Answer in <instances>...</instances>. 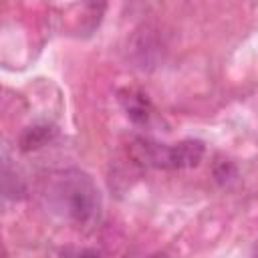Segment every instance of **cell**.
<instances>
[{
	"instance_id": "5",
	"label": "cell",
	"mask_w": 258,
	"mask_h": 258,
	"mask_svg": "<svg viewBox=\"0 0 258 258\" xmlns=\"http://www.w3.org/2000/svg\"><path fill=\"white\" fill-rule=\"evenodd\" d=\"M2 185H4V196H6V198H12V200H20V198H24V194H26V185H24V179H22L18 173H12V171H10V165H8V161H4V171H2Z\"/></svg>"
},
{
	"instance_id": "1",
	"label": "cell",
	"mask_w": 258,
	"mask_h": 258,
	"mask_svg": "<svg viewBox=\"0 0 258 258\" xmlns=\"http://www.w3.org/2000/svg\"><path fill=\"white\" fill-rule=\"evenodd\" d=\"M40 194L52 214L79 230H91L101 218V191L95 179L81 169L50 173Z\"/></svg>"
},
{
	"instance_id": "6",
	"label": "cell",
	"mask_w": 258,
	"mask_h": 258,
	"mask_svg": "<svg viewBox=\"0 0 258 258\" xmlns=\"http://www.w3.org/2000/svg\"><path fill=\"white\" fill-rule=\"evenodd\" d=\"M214 175H216V179H218L222 185H226V183H230V181L236 177V167H234L232 161L222 159V161H218V163L214 165Z\"/></svg>"
},
{
	"instance_id": "2",
	"label": "cell",
	"mask_w": 258,
	"mask_h": 258,
	"mask_svg": "<svg viewBox=\"0 0 258 258\" xmlns=\"http://www.w3.org/2000/svg\"><path fill=\"white\" fill-rule=\"evenodd\" d=\"M127 153L141 167L179 169L177 167V145H165L153 139L133 137L127 145Z\"/></svg>"
},
{
	"instance_id": "4",
	"label": "cell",
	"mask_w": 258,
	"mask_h": 258,
	"mask_svg": "<svg viewBox=\"0 0 258 258\" xmlns=\"http://www.w3.org/2000/svg\"><path fill=\"white\" fill-rule=\"evenodd\" d=\"M56 137V127L54 125H32L26 127L20 137H18V147L22 151H36L50 143Z\"/></svg>"
},
{
	"instance_id": "3",
	"label": "cell",
	"mask_w": 258,
	"mask_h": 258,
	"mask_svg": "<svg viewBox=\"0 0 258 258\" xmlns=\"http://www.w3.org/2000/svg\"><path fill=\"white\" fill-rule=\"evenodd\" d=\"M117 101L123 107L125 115L135 125L149 123V119L153 115V107H151V101L147 99L145 93H141L139 89H133V87H125V89L117 91Z\"/></svg>"
}]
</instances>
